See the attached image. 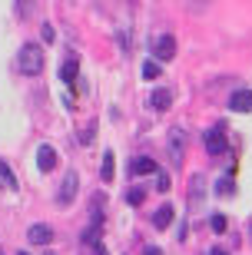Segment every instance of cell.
I'll use <instances>...</instances> for the list:
<instances>
[{"label": "cell", "instance_id": "cell-1", "mask_svg": "<svg viewBox=\"0 0 252 255\" xmlns=\"http://www.w3.org/2000/svg\"><path fill=\"white\" fill-rule=\"evenodd\" d=\"M43 50L37 47V43H23L17 53V66H20V73L23 76H40L43 73Z\"/></svg>", "mask_w": 252, "mask_h": 255}, {"label": "cell", "instance_id": "cell-2", "mask_svg": "<svg viewBox=\"0 0 252 255\" xmlns=\"http://www.w3.org/2000/svg\"><path fill=\"white\" fill-rule=\"evenodd\" d=\"M203 206H206V179H203V172H196L189 179V209L203 212Z\"/></svg>", "mask_w": 252, "mask_h": 255}, {"label": "cell", "instance_id": "cell-3", "mask_svg": "<svg viewBox=\"0 0 252 255\" xmlns=\"http://www.w3.org/2000/svg\"><path fill=\"white\" fill-rule=\"evenodd\" d=\"M76 189H80V176L70 169V172L63 176V186H60V192H56V202H60V206H70V202H73V196H76Z\"/></svg>", "mask_w": 252, "mask_h": 255}, {"label": "cell", "instance_id": "cell-4", "mask_svg": "<svg viewBox=\"0 0 252 255\" xmlns=\"http://www.w3.org/2000/svg\"><path fill=\"white\" fill-rule=\"evenodd\" d=\"M203 142H206V152H213V156H226L229 152V139H226L223 129H209Z\"/></svg>", "mask_w": 252, "mask_h": 255}, {"label": "cell", "instance_id": "cell-5", "mask_svg": "<svg viewBox=\"0 0 252 255\" xmlns=\"http://www.w3.org/2000/svg\"><path fill=\"white\" fill-rule=\"evenodd\" d=\"M153 57H156V60H173V57H176V40L169 37V33L156 37V40H153Z\"/></svg>", "mask_w": 252, "mask_h": 255}, {"label": "cell", "instance_id": "cell-6", "mask_svg": "<svg viewBox=\"0 0 252 255\" xmlns=\"http://www.w3.org/2000/svg\"><path fill=\"white\" fill-rule=\"evenodd\" d=\"M56 162H60V159H56V149L43 142V146L37 149V169H40V172H53Z\"/></svg>", "mask_w": 252, "mask_h": 255}, {"label": "cell", "instance_id": "cell-7", "mask_svg": "<svg viewBox=\"0 0 252 255\" xmlns=\"http://www.w3.org/2000/svg\"><path fill=\"white\" fill-rule=\"evenodd\" d=\"M50 239H53V229H50L47 222H37V226L27 229V242L30 246H47Z\"/></svg>", "mask_w": 252, "mask_h": 255}, {"label": "cell", "instance_id": "cell-8", "mask_svg": "<svg viewBox=\"0 0 252 255\" xmlns=\"http://www.w3.org/2000/svg\"><path fill=\"white\" fill-rule=\"evenodd\" d=\"M183 152H186V132L183 129H173L169 132V156H173V162H183Z\"/></svg>", "mask_w": 252, "mask_h": 255}, {"label": "cell", "instance_id": "cell-9", "mask_svg": "<svg viewBox=\"0 0 252 255\" xmlns=\"http://www.w3.org/2000/svg\"><path fill=\"white\" fill-rule=\"evenodd\" d=\"M229 110H236V113H252V90H239V93L229 96Z\"/></svg>", "mask_w": 252, "mask_h": 255}, {"label": "cell", "instance_id": "cell-10", "mask_svg": "<svg viewBox=\"0 0 252 255\" xmlns=\"http://www.w3.org/2000/svg\"><path fill=\"white\" fill-rule=\"evenodd\" d=\"M156 159H150V156H136V159L130 162V172L133 176H150V172H156Z\"/></svg>", "mask_w": 252, "mask_h": 255}, {"label": "cell", "instance_id": "cell-11", "mask_svg": "<svg viewBox=\"0 0 252 255\" xmlns=\"http://www.w3.org/2000/svg\"><path fill=\"white\" fill-rule=\"evenodd\" d=\"M150 106L156 110V113H166L169 106H173V93H169V90H153L150 93Z\"/></svg>", "mask_w": 252, "mask_h": 255}, {"label": "cell", "instance_id": "cell-12", "mask_svg": "<svg viewBox=\"0 0 252 255\" xmlns=\"http://www.w3.org/2000/svg\"><path fill=\"white\" fill-rule=\"evenodd\" d=\"M169 222H173V206H159L156 212H153V226L156 229H169Z\"/></svg>", "mask_w": 252, "mask_h": 255}, {"label": "cell", "instance_id": "cell-13", "mask_svg": "<svg viewBox=\"0 0 252 255\" xmlns=\"http://www.w3.org/2000/svg\"><path fill=\"white\" fill-rule=\"evenodd\" d=\"M76 73H80V63H76V60H66V63L60 66V80H63V83H73Z\"/></svg>", "mask_w": 252, "mask_h": 255}, {"label": "cell", "instance_id": "cell-14", "mask_svg": "<svg viewBox=\"0 0 252 255\" xmlns=\"http://www.w3.org/2000/svg\"><path fill=\"white\" fill-rule=\"evenodd\" d=\"M0 179H3V186H10V189H20V186H17V176H13V169H10L3 159H0Z\"/></svg>", "mask_w": 252, "mask_h": 255}, {"label": "cell", "instance_id": "cell-15", "mask_svg": "<svg viewBox=\"0 0 252 255\" xmlns=\"http://www.w3.org/2000/svg\"><path fill=\"white\" fill-rule=\"evenodd\" d=\"M216 192H219V196H233V192H236V182H233V176H223V179L216 182Z\"/></svg>", "mask_w": 252, "mask_h": 255}, {"label": "cell", "instance_id": "cell-16", "mask_svg": "<svg viewBox=\"0 0 252 255\" xmlns=\"http://www.w3.org/2000/svg\"><path fill=\"white\" fill-rule=\"evenodd\" d=\"M103 182H113V152H103Z\"/></svg>", "mask_w": 252, "mask_h": 255}, {"label": "cell", "instance_id": "cell-17", "mask_svg": "<svg viewBox=\"0 0 252 255\" xmlns=\"http://www.w3.org/2000/svg\"><path fill=\"white\" fill-rule=\"evenodd\" d=\"M159 73H163V70H159L156 60H146V63H143V76H146V80H159Z\"/></svg>", "mask_w": 252, "mask_h": 255}, {"label": "cell", "instance_id": "cell-18", "mask_svg": "<svg viewBox=\"0 0 252 255\" xmlns=\"http://www.w3.org/2000/svg\"><path fill=\"white\" fill-rule=\"evenodd\" d=\"M209 226H213V232H216V236H223L226 229H229V222H226V216H219V212H216V216H213V222H209Z\"/></svg>", "mask_w": 252, "mask_h": 255}, {"label": "cell", "instance_id": "cell-19", "mask_svg": "<svg viewBox=\"0 0 252 255\" xmlns=\"http://www.w3.org/2000/svg\"><path fill=\"white\" fill-rule=\"evenodd\" d=\"M143 199H146L143 189H130V192H126V202H130V206H143Z\"/></svg>", "mask_w": 252, "mask_h": 255}, {"label": "cell", "instance_id": "cell-20", "mask_svg": "<svg viewBox=\"0 0 252 255\" xmlns=\"http://www.w3.org/2000/svg\"><path fill=\"white\" fill-rule=\"evenodd\" d=\"M33 3H37V0H17V13L20 17H30V13H33Z\"/></svg>", "mask_w": 252, "mask_h": 255}, {"label": "cell", "instance_id": "cell-21", "mask_svg": "<svg viewBox=\"0 0 252 255\" xmlns=\"http://www.w3.org/2000/svg\"><path fill=\"white\" fill-rule=\"evenodd\" d=\"M156 189L169 192V176H166V172H159V169H156Z\"/></svg>", "mask_w": 252, "mask_h": 255}, {"label": "cell", "instance_id": "cell-22", "mask_svg": "<svg viewBox=\"0 0 252 255\" xmlns=\"http://www.w3.org/2000/svg\"><path fill=\"white\" fill-rule=\"evenodd\" d=\"M40 37L47 40V43H53V37H56V33H53V27H50V23H43V27H40Z\"/></svg>", "mask_w": 252, "mask_h": 255}, {"label": "cell", "instance_id": "cell-23", "mask_svg": "<svg viewBox=\"0 0 252 255\" xmlns=\"http://www.w3.org/2000/svg\"><path fill=\"white\" fill-rule=\"evenodd\" d=\"M80 142H93V126H86V129L80 132Z\"/></svg>", "mask_w": 252, "mask_h": 255}, {"label": "cell", "instance_id": "cell-24", "mask_svg": "<svg viewBox=\"0 0 252 255\" xmlns=\"http://www.w3.org/2000/svg\"><path fill=\"white\" fill-rule=\"evenodd\" d=\"M143 255H163V249H156V246H150V249H146V252H143Z\"/></svg>", "mask_w": 252, "mask_h": 255}, {"label": "cell", "instance_id": "cell-25", "mask_svg": "<svg viewBox=\"0 0 252 255\" xmlns=\"http://www.w3.org/2000/svg\"><path fill=\"white\" fill-rule=\"evenodd\" d=\"M209 255H229L226 249H209Z\"/></svg>", "mask_w": 252, "mask_h": 255}, {"label": "cell", "instance_id": "cell-26", "mask_svg": "<svg viewBox=\"0 0 252 255\" xmlns=\"http://www.w3.org/2000/svg\"><path fill=\"white\" fill-rule=\"evenodd\" d=\"M196 3H209V0H196Z\"/></svg>", "mask_w": 252, "mask_h": 255}, {"label": "cell", "instance_id": "cell-27", "mask_svg": "<svg viewBox=\"0 0 252 255\" xmlns=\"http://www.w3.org/2000/svg\"><path fill=\"white\" fill-rule=\"evenodd\" d=\"M20 255H27V252H20Z\"/></svg>", "mask_w": 252, "mask_h": 255}, {"label": "cell", "instance_id": "cell-28", "mask_svg": "<svg viewBox=\"0 0 252 255\" xmlns=\"http://www.w3.org/2000/svg\"><path fill=\"white\" fill-rule=\"evenodd\" d=\"M47 255H53V252H47Z\"/></svg>", "mask_w": 252, "mask_h": 255}]
</instances>
